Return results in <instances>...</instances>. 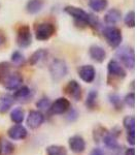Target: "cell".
I'll list each match as a JSON object with an SVG mask.
<instances>
[{
  "instance_id": "cell-13",
  "label": "cell",
  "mask_w": 137,
  "mask_h": 155,
  "mask_svg": "<svg viewBox=\"0 0 137 155\" xmlns=\"http://www.w3.org/2000/svg\"><path fill=\"white\" fill-rule=\"evenodd\" d=\"M78 74L84 83H92L96 78V69L93 65H81L78 68Z\"/></svg>"
},
{
  "instance_id": "cell-40",
  "label": "cell",
  "mask_w": 137,
  "mask_h": 155,
  "mask_svg": "<svg viewBox=\"0 0 137 155\" xmlns=\"http://www.w3.org/2000/svg\"><path fill=\"white\" fill-rule=\"evenodd\" d=\"M0 142H1V137H0Z\"/></svg>"
},
{
  "instance_id": "cell-25",
  "label": "cell",
  "mask_w": 137,
  "mask_h": 155,
  "mask_svg": "<svg viewBox=\"0 0 137 155\" xmlns=\"http://www.w3.org/2000/svg\"><path fill=\"white\" fill-rule=\"evenodd\" d=\"M46 152L48 155H68L67 149L61 145H51L48 146L46 149Z\"/></svg>"
},
{
  "instance_id": "cell-20",
  "label": "cell",
  "mask_w": 137,
  "mask_h": 155,
  "mask_svg": "<svg viewBox=\"0 0 137 155\" xmlns=\"http://www.w3.org/2000/svg\"><path fill=\"white\" fill-rule=\"evenodd\" d=\"M48 50L46 49H39V50H36L33 54L30 56L29 58V63L31 65H36L38 64L39 62L42 61L43 59H46L48 57Z\"/></svg>"
},
{
  "instance_id": "cell-32",
  "label": "cell",
  "mask_w": 137,
  "mask_h": 155,
  "mask_svg": "<svg viewBox=\"0 0 137 155\" xmlns=\"http://www.w3.org/2000/svg\"><path fill=\"white\" fill-rule=\"evenodd\" d=\"M124 22H125L126 26L133 28L135 26V12L130 11L129 12H127L125 18H124Z\"/></svg>"
},
{
  "instance_id": "cell-33",
  "label": "cell",
  "mask_w": 137,
  "mask_h": 155,
  "mask_svg": "<svg viewBox=\"0 0 137 155\" xmlns=\"http://www.w3.org/2000/svg\"><path fill=\"white\" fill-rule=\"evenodd\" d=\"M51 104L52 102L48 97H42L36 102V107H38V110H41V111H46V110L49 111Z\"/></svg>"
},
{
  "instance_id": "cell-12",
  "label": "cell",
  "mask_w": 137,
  "mask_h": 155,
  "mask_svg": "<svg viewBox=\"0 0 137 155\" xmlns=\"http://www.w3.org/2000/svg\"><path fill=\"white\" fill-rule=\"evenodd\" d=\"M65 92L75 101H78L81 99V95H83L81 86L75 80H71L67 83L65 87Z\"/></svg>"
},
{
  "instance_id": "cell-9",
  "label": "cell",
  "mask_w": 137,
  "mask_h": 155,
  "mask_svg": "<svg viewBox=\"0 0 137 155\" xmlns=\"http://www.w3.org/2000/svg\"><path fill=\"white\" fill-rule=\"evenodd\" d=\"M23 81H24L23 76L18 71H14V72H11V74L6 77V79L4 80L2 85H3L4 88L7 90H16V89H18L20 86H22Z\"/></svg>"
},
{
  "instance_id": "cell-8",
  "label": "cell",
  "mask_w": 137,
  "mask_h": 155,
  "mask_svg": "<svg viewBox=\"0 0 137 155\" xmlns=\"http://www.w3.org/2000/svg\"><path fill=\"white\" fill-rule=\"evenodd\" d=\"M44 120H46V117H44L41 111L32 110V111L29 112L28 116H27V126L30 129H37L43 124Z\"/></svg>"
},
{
  "instance_id": "cell-3",
  "label": "cell",
  "mask_w": 137,
  "mask_h": 155,
  "mask_svg": "<svg viewBox=\"0 0 137 155\" xmlns=\"http://www.w3.org/2000/svg\"><path fill=\"white\" fill-rule=\"evenodd\" d=\"M64 12H65L67 15H69L70 17H72V18L74 19V21H75V23L81 24V26L90 25L92 15H90L87 12H84L83 8H81V7L68 5L64 8Z\"/></svg>"
},
{
  "instance_id": "cell-24",
  "label": "cell",
  "mask_w": 137,
  "mask_h": 155,
  "mask_svg": "<svg viewBox=\"0 0 137 155\" xmlns=\"http://www.w3.org/2000/svg\"><path fill=\"white\" fill-rule=\"evenodd\" d=\"M108 5L107 0H89V6L96 12H101Z\"/></svg>"
},
{
  "instance_id": "cell-36",
  "label": "cell",
  "mask_w": 137,
  "mask_h": 155,
  "mask_svg": "<svg viewBox=\"0 0 137 155\" xmlns=\"http://www.w3.org/2000/svg\"><path fill=\"white\" fill-rule=\"evenodd\" d=\"M127 142L129 145H135V132H127Z\"/></svg>"
},
{
  "instance_id": "cell-15",
  "label": "cell",
  "mask_w": 137,
  "mask_h": 155,
  "mask_svg": "<svg viewBox=\"0 0 137 155\" xmlns=\"http://www.w3.org/2000/svg\"><path fill=\"white\" fill-rule=\"evenodd\" d=\"M90 57L94 60V61L98 62V63H102L106 58V52L102 47L98 46V45H93L90 47L89 49Z\"/></svg>"
},
{
  "instance_id": "cell-10",
  "label": "cell",
  "mask_w": 137,
  "mask_h": 155,
  "mask_svg": "<svg viewBox=\"0 0 137 155\" xmlns=\"http://www.w3.org/2000/svg\"><path fill=\"white\" fill-rule=\"evenodd\" d=\"M68 146L73 153L81 154L86 150V141L79 134H74L68 139Z\"/></svg>"
},
{
  "instance_id": "cell-1",
  "label": "cell",
  "mask_w": 137,
  "mask_h": 155,
  "mask_svg": "<svg viewBox=\"0 0 137 155\" xmlns=\"http://www.w3.org/2000/svg\"><path fill=\"white\" fill-rule=\"evenodd\" d=\"M49 71L54 82H56V83L60 82L66 77L67 72H68V67H67L65 60L59 58L54 59L49 64Z\"/></svg>"
},
{
  "instance_id": "cell-16",
  "label": "cell",
  "mask_w": 137,
  "mask_h": 155,
  "mask_svg": "<svg viewBox=\"0 0 137 155\" xmlns=\"http://www.w3.org/2000/svg\"><path fill=\"white\" fill-rule=\"evenodd\" d=\"M14 98L12 95L4 94L0 96V114H5L14 106Z\"/></svg>"
},
{
  "instance_id": "cell-26",
  "label": "cell",
  "mask_w": 137,
  "mask_h": 155,
  "mask_svg": "<svg viewBox=\"0 0 137 155\" xmlns=\"http://www.w3.org/2000/svg\"><path fill=\"white\" fill-rule=\"evenodd\" d=\"M97 99H98V91L97 90H91L88 93L86 99V107L89 110H94L97 107Z\"/></svg>"
},
{
  "instance_id": "cell-38",
  "label": "cell",
  "mask_w": 137,
  "mask_h": 155,
  "mask_svg": "<svg viewBox=\"0 0 137 155\" xmlns=\"http://www.w3.org/2000/svg\"><path fill=\"white\" fill-rule=\"evenodd\" d=\"M125 155H135V149H134V147H131V148L126 149Z\"/></svg>"
},
{
  "instance_id": "cell-11",
  "label": "cell",
  "mask_w": 137,
  "mask_h": 155,
  "mask_svg": "<svg viewBox=\"0 0 137 155\" xmlns=\"http://www.w3.org/2000/svg\"><path fill=\"white\" fill-rule=\"evenodd\" d=\"M27 136H28V131L26 127H24L22 124H14L7 130V137L12 141H22L26 139Z\"/></svg>"
},
{
  "instance_id": "cell-23",
  "label": "cell",
  "mask_w": 137,
  "mask_h": 155,
  "mask_svg": "<svg viewBox=\"0 0 137 155\" xmlns=\"http://www.w3.org/2000/svg\"><path fill=\"white\" fill-rule=\"evenodd\" d=\"M25 119V112L22 107H14L11 113V120L14 124H22Z\"/></svg>"
},
{
  "instance_id": "cell-14",
  "label": "cell",
  "mask_w": 137,
  "mask_h": 155,
  "mask_svg": "<svg viewBox=\"0 0 137 155\" xmlns=\"http://www.w3.org/2000/svg\"><path fill=\"white\" fill-rule=\"evenodd\" d=\"M107 71L109 76H113L119 79H124L126 77V71L116 60H110L107 64Z\"/></svg>"
},
{
  "instance_id": "cell-30",
  "label": "cell",
  "mask_w": 137,
  "mask_h": 155,
  "mask_svg": "<svg viewBox=\"0 0 137 155\" xmlns=\"http://www.w3.org/2000/svg\"><path fill=\"white\" fill-rule=\"evenodd\" d=\"M108 99H109V102L111 104L116 110H122L123 109V102L121 101V97H119V94L116 93H110L108 95Z\"/></svg>"
},
{
  "instance_id": "cell-4",
  "label": "cell",
  "mask_w": 137,
  "mask_h": 155,
  "mask_svg": "<svg viewBox=\"0 0 137 155\" xmlns=\"http://www.w3.org/2000/svg\"><path fill=\"white\" fill-rule=\"evenodd\" d=\"M103 36L105 37L106 41L111 48H118L121 46V42L123 41L122 31L114 26H108L104 28Z\"/></svg>"
},
{
  "instance_id": "cell-29",
  "label": "cell",
  "mask_w": 137,
  "mask_h": 155,
  "mask_svg": "<svg viewBox=\"0 0 137 155\" xmlns=\"http://www.w3.org/2000/svg\"><path fill=\"white\" fill-rule=\"evenodd\" d=\"M123 126L127 132H135V118H134V116H126L123 119Z\"/></svg>"
},
{
  "instance_id": "cell-28",
  "label": "cell",
  "mask_w": 137,
  "mask_h": 155,
  "mask_svg": "<svg viewBox=\"0 0 137 155\" xmlns=\"http://www.w3.org/2000/svg\"><path fill=\"white\" fill-rule=\"evenodd\" d=\"M11 65L8 62H0V84H2L4 82V80L6 79V77L11 74Z\"/></svg>"
},
{
  "instance_id": "cell-6",
  "label": "cell",
  "mask_w": 137,
  "mask_h": 155,
  "mask_svg": "<svg viewBox=\"0 0 137 155\" xmlns=\"http://www.w3.org/2000/svg\"><path fill=\"white\" fill-rule=\"evenodd\" d=\"M32 42V33L28 25H22L19 27L17 33V44L20 48H28Z\"/></svg>"
},
{
  "instance_id": "cell-34",
  "label": "cell",
  "mask_w": 137,
  "mask_h": 155,
  "mask_svg": "<svg viewBox=\"0 0 137 155\" xmlns=\"http://www.w3.org/2000/svg\"><path fill=\"white\" fill-rule=\"evenodd\" d=\"M124 104L127 107L134 109L135 107V93L134 92H130V93L126 94V96L124 97Z\"/></svg>"
},
{
  "instance_id": "cell-35",
  "label": "cell",
  "mask_w": 137,
  "mask_h": 155,
  "mask_svg": "<svg viewBox=\"0 0 137 155\" xmlns=\"http://www.w3.org/2000/svg\"><path fill=\"white\" fill-rule=\"evenodd\" d=\"M69 111V113L67 114V121H69V122H74V121H76L78 118V111L76 110H74V109H69L68 110Z\"/></svg>"
},
{
  "instance_id": "cell-37",
  "label": "cell",
  "mask_w": 137,
  "mask_h": 155,
  "mask_svg": "<svg viewBox=\"0 0 137 155\" xmlns=\"http://www.w3.org/2000/svg\"><path fill=\"white\" fill-rule=\"evenodd\" d=\"M89 155H105V153H104V151L101 148L97 147V148L92 149V151L90 152Z\"/></svg>"
},
{
  "instance_id": "cell-21",
  "label": "cell",
  "mask_w": 137,
  "mask_h": 155,
  "mask_svg": "<svg viewBox=\"0 0 137 155\" xmlns=\"http://www.w3.org/2000/svg\"><path fill=\"white\" fill-rule=\"evenodd\" d=\"M32 94L31 89L28 86H20L18 89L14 90V98L18 99V101H24V99H28Z\"/></svg>"
},
{
  "instance_id": "cell-5",
  "label": "cell",
  "mask_w": 137,
  "mask_h": 155,
  "mask_svg": "<svg viewBox=\"0 0 137 155\" xmlns=\"http://www.w3.org/2000/svg\"><path fill=\"white\" fill-rule=\"evenodd\" d=\"M56 32V28L53 23L43 22L36 26L35 28V37L38 41H48Z\"/></svg>"
},
{
  "instance_id": "cell-18",
  "label": "cell",
  "mask_w": 137,
  "mask_h": 155,
  "mask_svg": "<svg viewBox=\"0 0 137 155\" xmlns=\"http://www.w3.org/2000/svg\"><path fill=\"white\" fill-rule=\"evenodd\" d=\"M122 12L118 8H111L104 16V21L108 25H114L121 20Z\"/></svg>"
},
{
  "instance_id": "cell-7",
  "label": "cell",
  "mask_w": 137,
  "mask_h": 155,
  "mask_svg": "<svg viewBox=\"0 0 137 155\" xmlns=\"http://www.w3.org/2000/svg\"><path fill=\"white\" fill-rule=\"evenodd\" d=\"M70 101L65 97H59L49 106V112L51 115H63L70 109Z\"/></svg>"
},
{
  "instance_id": "cell-31",
  "label": "cell",
  "mask_w": 137,
  "mask_h": 155,
  "mask_svg": "<svg viewBox=\"0 0 137 155\" xmlns=\"http://www.w3.org/2000/svg\"><path fill=\"white\" fill-rule=\"evenodd\" d=\"M11 62L17 66H21L25 63V57L20 51H14L11 54Z\"/></svg>"
},
{
  "instance_id": "cell-19",
  "label": "cell",
  "mask_w": 137,
  "mask_h": 155,
  "mask_svg": "<svg viewBox=\"0 0 137 155\" xmlns=\"http://www.w3.org/2000/svg\"><path fill=\"white\" fill-rule=\"evenodd\" d=\"M44 5V0H28L26 4V11L28 14L35 15L42 9Z\"/></svg>"
},
{
  "instance_id": "cell-2",
  "label": "cell",
  "mask_w": 137,
  "mask_h": 155,
  "mask_svg": "<svg viewBox=\"0 0 137 155\" xmlns=\"http://www.w3.org/2000/svg\"><path fill=\"white\" fill-rule=\"evenodd\" d=\"M116 57L124 66L128 69H133L135 66V53L129 46H123L116 51Z\"/></svg>"
},
{
  "instance_id": "cell-17",
  "label": "cell",
  "mask_w": 137,
  "mask_h": 155,
  "mask_svg": "<svg viewBox=\"0 0 137 155\" xmlns=\"http://www.w3.org/2000/svg\"><path fill=\"white\" fill-rule=\"evenodd\" d=\"M102 142H103L104 146H105L106 148H108L110 150H118L119 149V147H121L118 142V137H114L110 131H107V134L102 139Z\"/></svg>"
},
{
  "instance_id": "cell-27",
  "label": "cell",
  "mask_w": 137,
  "mask_h": 155,
  "mask_svg": "<svg viewBox=\"0 0 137 155\" xmlns=\"http://www.w3.org/2000/svg\"><path fill=\"white\" fill-rule=\"evenodd\" d=\"M107 129L105 127L101 126V125H97L93 130V140L95 143H99L100 141H102L103 137L107 134Z\"/></svg>"
},
{
  "instance_id": "cell-22",
  "label": "cell",
  "mask_w": 137,
  "mask_h": 155,
  "mask_svg": "<svg viewBox=\"0 0 137 155\" xmlns=\"http://www.w3.org/2000/svg\"><path fill=\"white\" fill-rule=\"evenodd\" d=\"M14 152V145L8 140L1 137L0 142V155H12Z\"/></svg>"
},
{
  "instance_id": "cell-39",
  "label": "cell",
  "mask_w": 137,
  "mask_h": 155,
  "mask_svg": "<svg viewBox=\"0 0 137 155\" xmlns=\"http://www.w3.org/2000/svg\"><path fill=\"white\" fill-rule=\"evenodd\" d=\"M4 42H5V36H4L3 34L0 33V47H1Z\"/></svg>"
}]
</instances>
